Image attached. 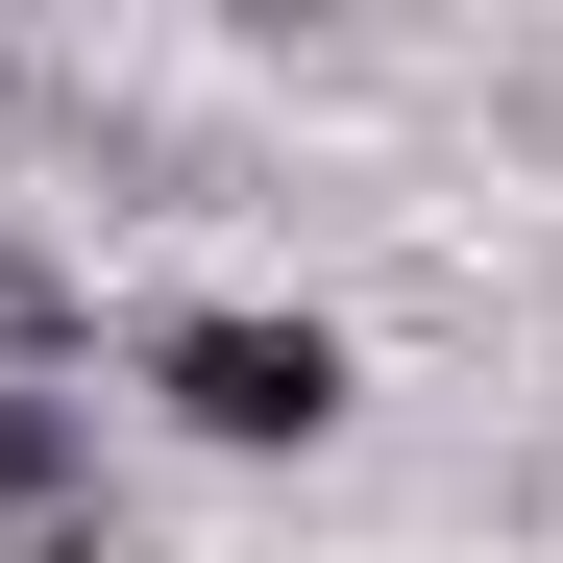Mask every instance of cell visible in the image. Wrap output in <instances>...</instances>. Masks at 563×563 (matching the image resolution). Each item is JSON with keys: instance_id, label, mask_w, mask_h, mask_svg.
I'll list each match as a JSON object with an SVG mask.
<instances>
[{"instance_id": "1", "label": "cell", "mask_w": 563, "mask_h": 563, "mask_svg": "<svg viewBox=\"0 0 563 563\" xmlns=\"http://www.w3.org/2000/svg\"><path fill=\"white\" fill-rule=\"evenodd\" d=\"M147 393H172V441H221V465H295V441H343V319H269V295H172L147 319Z\"/></svg>"}, {"instance_id": "2", "label": "cell", "mask_w": 563, "mask_h": 563, "mask_svg": "<svg viewBox=\"0 0 563 563\" xmlns=\"http://www.w3.org/2000/svg\"><path fill=\"white\" fill-rule=\"evenodd\" d=\"M0 563H123V465L74 393H0Z\"/></svg>"}, {"instance_id": "3", "label": "cell", "mask_w": 563, "mask_h": 563, "mask_svg": "<svg viewBox=\"0 0 563 563\" xmlns=\"http://www.w3.org/2000/svg\"><path fill=\"white\" fill-rule=\"evenodd\" d=\"M74 343H99V295L49 269V221H0V393H49Z\"/></svg>"}]
</instances>
